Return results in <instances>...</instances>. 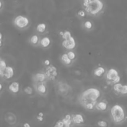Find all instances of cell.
<instances>
[{
	"instance_id": "obj_18",
	"label": "cell",
	"mask_w": 127,
	"mask_h": 127,
	"mask_svg": "<svg viewBox=\"0 0 127 127\" xmlns=\"http://www.w3.org/2000/svg\"><path fill=\"white\" fill-rule=\"evenodd\" d=\"M60 60L62 62L63 64H64L66 66H70L72 64H73L74 62L69 58L67 53H63V55H62L60 57Z\"/></svg>"
},
{
	"instance_id": "obj_17",
	"label": "cell",
	"mask_w": 127,
	"mask_h": 127,
	"mask_svg": "<svg viewBox=\"0 0 127 127\" xmlns=\"http://www.w3.org/2000/svg\"><path fill=\"white\" fill-rule=\"evenodd\" d=\"M41 37H40L39 34H34L32 36H30L29 39V43L30 45L34 47H38L40 45V41Z\"/></svg>"
},
{
	"instance_id": "obj_8",
	"label": "cell",
	"mask_w": 127,
	"mask_h": 127,
	"mask_svg": "<svg viewBox=\"0 0 127 127\" xmlns=\"http://www.w3.org/2000/svg\"><path fill=\"white\" fill-rule=\"evenodd\" d=\"M62 47L67 50H73L76 47V42L73 36L68 39L63 40L62 42Z\"/></svg>"
},
{
	"instance_id": "obj_23",
	"label": "cell",
	"mask_w": 127,
	"mask_h": 127,
	"mask_svg": "<svg viewBox=\"0 0 127 127\" xmlns=\"http://www.w3.org/2000/svg\"><path fill=\"white\" fill-rule=\"evenodd\" d=\"M7 66H7L5 60H4L3 58H1L0 60V75L1 76H2V75L3 74V73Z\"/></svg>"
},
{
	"instance_id": "obj_10",
	"label": "cell",
	"mask_w": 127,
	"mask_h": 127,
	"mask_svg": "<svg viewBox=\"0 0 127 127\" xmlns=\"http://www.w3.org/2000/svg\"><path fill=\"white\" fill-rule=\"evenodd\" d=\"M32 79L33 82H44L48 81V78L43 71L41 72H38L33 74Z\"/></svg>"
},
{
	"instance_id": "obj_6",
	"label": "cell",
	"mask_w": 127,
	"mask_h": 127,
	"mask_svg": "<svg viewBox=\"0 0 127 127\" xmlns=\"http://www.w3.org/2000/svg\"><path fill=\"white\" fill-rule=\"evenodd\" d=\"M47 82H33V87L35 92L41 96H47L48 93Z\"/></svg>"
},
{
	"instance_id": "obj_16",
	"label": "cell",
	"mask_w": 127,
	"mask_h": 127,
	"mask_svg": "<svg viewBox=\"0 0 127 127\" xmlns=\"http://www.w3.org/2000/svg\"><path fill=\"white\" fill-rule=\"evenodd\" d=\"M106 70L104 67L102 66H97L95 68L93 71V75L96 78H100L105 76L106 73Z\"/></svg>"
},
{
	"instance_id": "obj_28",
	"label": "cell",
	"mask_w": 127,
	"mask_h": 127,
	"mask_svg": "<svg viewBox=\"0 0 127 127\" xmlns=\"http://www.w3.org/2000/svg\"><path fill=\"white\" fill-rule=\"evenodd\" d=\"M97 125L99 127H107L108 126V123H107L106 121L104 120H99L98 122H97Z\"/></svg>"
},
{
	"instance_id": "obj_31",
	"label": "cell",
	"mask_w": 127,
	"mask_h": 127,
	"mask_svg": "<svg viewBox=\"0 0 127 127\" xmlns=\"http://www.w3.org/2000/svg\"><path fill=\"white\" fill-rule=\"evenodd\" d=\"M43 114L42 113H39V115H38V116L37 117V119L38 120V121H39V122H42V121L43 120Z\"/></svg>"
},
{
	"instance_id": "obj_24",
	"label": "cell",
	"mask_w": 127,
	"mask_h": 127,
	"mask_svg": "<svg viewBox=\"0 0 127 127\" xmlns=\"http://www.w3.org/2000/svg\"><path fill=\"white\" fill-rule=\"evenodd\" d=\"M60 35L62 36L63 38V40H66V39H68L70 37H71L72 35L71 33L69 30H64L63 32H60Z\"/></svg>"
},
{
	"instance_id": "obj_11",
	"label": "cell",
	"mask_w": 127,
	"mask_h": 127,
	"mask_svg": "<svg viewBox=\"0 0 127 127\" xmlns=\"http://www.w3.org/2000/svg\"><path fill=\"white\" fill-rule=\"evenodd\" d=\"M108 104L106 100L99 101L96 105V110L101 112H105L108 110Z\"/></svg>"
},
{
	"instance_id": "obj_22",
	"label": "cell",
	"mask_w": 127,
	"mask_h": 127,
	"mask_svg": "<svg viewBox=\"0 0 127 127\" xmlns=\"http://www.w3.org/2000/svg\"><path fill=\"white\" fill-rule=\"evenodd\" d=\"M123 84H121L120 83H115L113 85V89L114 92L117 94H120L121 90H122V87H123Z\"/></svg>"
},
{
	"instance_id": "obj_34",
	"label": "cell",
	"mask_w": 127,
	"mask_h": 127,
	"mask_svg": "<svg viewBox=\"0 0 127 127\" xmlns=\"http://www.w3.org/2000/svg\"><path fill=\"white\" fill-rule=\"evenodd\" d=\"M0 40H1V46L2 47V45H3V34L2 33H1L0 34Z\"/></svg>"
},
{
	"instance_id": "obj_13",
	"label": "cell",
	"mask_w": 127,
	"mask_h": 127,
	"mask_svg": "<svg viewBox=\"0 0 127 127\" xmlns=\"http://www.w3.org/2000/svg\"><path fill=\"white\" fill-rule=\"evenodd\" d=\"M14 76V70L13 69V67L10 66H8L6 67V68L4 70L3 74L2 75L1 77L2 78H4L5 79L7 80H9L11 79V78H13Z\"/></svg>"
},
{
	"instance_id": "obj_9",
	"label": "cell",
	"mask_w": 127,
	"mask_h": 127,
	"mask_svg": "<svg viewBox=\"0 0 127 127\" xmlns=\"http://www.w3.org/2000/svg\"><path fill=\"white\" fill-rule=\"evenodd\" d=\"M4 120L11 126H14L18 122L17 116L13 112H7L4 115Z\"/></svg>"
},
{
	"instance_id": "obj_5",
	"label": "cell",
	"mask_w": 127,
	"mask_h": 127,
	"mask_svg": "<svg viewBox=\"0 0 127 127\" xmlns=\"http://www.w3.org/2000/svg\"><path fill=\"white\" fill-rule=\"evenodd\" d=\"M107 83L110 85H113L115 83L120 82L121 78L119 75L118 71L115 68H110L108 69L105 75Z\"/></svg>"
},
{
	"instance_id": "obj_3",
	"label": "cell",
	"mask_w": 127,
	"mask_h": 127,
	"mask_svg": "<svg viewBox=\"0 0 127 127\" xmlns=\"http://www.w3.org/2000/svg\"><path fill=\"white\" fill-rule=\"evenodd\" d=\"M112 120L115 124H121L126 120V115L124 109L121 106L115 104L112 106L110 110Z\"/></svg>"
},
{
	"instance_id": "obj_7",
	"label": "cell",
	"mask_w": 127,
	"mask_h": 127,
	"mask_svg": "<svg viewBox=\"0 0 127 127\" xmlns=\"http://www.w3.org/2000/svg\"><path fill=\"white\" fill-rule=\"evenodd\" d=\"M43 71L47 75L48 81H53L55 80L58 77V69L55 66H53L52 64L49 66H45Z\"/></svg>"
},
{
	"instance_id": "obj_15",
	"label": "cell",
	"mask_w": 127,
	"mask_h": 127,
	"mask_svg": "<svg viewBox=\"0 0 127 127\" xmlns=\"http://www.w3.org/2000/svg\"><path fill=\"white\" fill-rule=\"evenodd\" d=\"M8 90L13 94H17L20 91V84L17 81H14L8 86Z\"/></svg>"
},
{
	"instance_id": "obj_29",
	"label": "cell",
	"mask_w": 127,
	"mask_h": 127,
	"mask_svg": "<svg viewBox=\"0 0 127 127\" xmlns=\"http://www.w3.org/2000/svg\"><path fill=\"white\" fill-rule=\"evenodd\" d=\"M55 127H64V125L62 120H59L56 122V124L54 125Z\"/></svg>"
},
{
	"instance_id": "obj_32",
	"label": "cell",
	"mask_w": 127,
	"mask_h": 127,
	"mask_svg": "<svg viewBox=\"0 0 127 127\" xmlns=\"http://www.w3.org/2000/svg\"><path fill=\"white\" fill-rule=\"evenodd\" d=\"M43 64H44L45 66H47L50 65L51 64L50 61V60H48V59L45 60V61L43 62Z\"/></svg>"
},
{
	"instance_id": "obj_12",
	"label": "cell",
	"mask_w": 127,
	"mask_h": 127,
	"mask_svg": "<svg viewBox=\"0 0 127 127\" xmlns=\"http://www.w3.org/2000/svg\"><path fill=\"white\" fill-rule=\"evenodd\" d=\"M52 44V40L49 37L44 36L42 37L40 41V45L39 47H41L43 49H47L50 48Z\"/></svg>"
},
{
	"instance_id": "obj_19",
	"label": "cell",
	"mask_w": 127,
	"mask_h": 127,
	"mask_svg": "<svg viewBox=\"0 0 127 127\" xmlns=\"http://www.w3.org/2000/svg\"><path fill=\"white\" fill-rule=\"evenodd\" d=\"M62 120L63 122V123H64V127H69L74 125L71 115L66 114V115H64V117Z\"/></svg>"
},
{
	"instance_id": "obj_20",
	"label": "cell",
	"mask_w": 127,
	"mask_h": 127,
	"mask_svg": "<svg viewBox=\"0 0 127 127\" xmlns=\"http://www.w3.org/2000/svg\"><path fill=\"white\" fill-rule=\"evenodd\" d=\"M35 30L37 34H43L46 32L47 30V24L45 23H39L37 25Z\"/></svg>"
},
{
	"instance_id": "obj_27",
	"label": "cell",
	"mask_w": 127,
	"mask_h": 127,
	"mask_svg": "<svg viewBox=\"0 0 127 127\" xmlns=\"http://www.w3.org/2000/svg\"><path fill=\"white\" fill-rule=\"evenodd\" d=\"M87 13L84 9H81L77 13V16L80 19H84L87 16Z\"/></svg>"
},
{
	"instance_id": "obj_4",
	"label": "cell",
	"mask_w": 127,
	"mask_h": 127,
	"mask_svg": "<svg viewBox=\"0 0 127 127\" xmlns=\"http://www.w3.org/2000/svg\"><path fill=\"white\" fill-rule=\"evenodd\" d=\"M13 25L16 28L20 30H24L30 25V20L27 17L22 15H19L13 20Z\"/></svg>"
},
{
	"instance_id": "obj_36",
	"label": "cell",
	"mask_w": 127,
	"mask_h": 127,
	"mask_svg": "<svg viewBox=\"0 0 127 127\" xmlns=\"http://www.w3.org/2000/svg\"><path fill=\"white\" fill-rule=\"evenodd\" d=\"M126 120H127V116H126Z\"/></svg>"
},
{
	"instance_id": "obj_33",
	"label": "cell",
	"mask_w": 127,
	"mask_h": 127,
	"mask_svg": "<svg viewBox=\"0 0 127 127\" xmlns=\"http://www.w3.org/2000/svg\"><path fill=\"white\" fill-rule=\"evenodd\" d=\"M3 9V0H0V11L2 12Z\"/></svg>"
},
{
	"instance_id": "obj_14",
	"label": "cell",
	"mask_w": 127,
	"mask_h": 127,
	"mask_svg": "<svg viewBox=\"0 0 127 127\" xmlns=\"http://www.w3.org/2000/svg\"><path fill=\"white\" fill-rule=\"evenodd\" d=\"M72 119L74 125H81L84 123V117L80 113H74L72 114Z\"/></svg>"
},
{
	"instance_id": "obj_35",
	"label": "cell",
	"mask_w": 127,
	"mask_h": 127,
	"mask_svg": "<svg viewBox=\"0 0 127 127\" xmlns=\"http://www.w3.org/2000/svg\"><path fill=\"white\" fill-rule=\"evenodd\" d=\"M23 127H30V125L29 124V123H24V125H23Z\"/></svg>"
},
{
	"instance_id": "obj_25",
	"label": "cell",
	"mask_w": 127,
	"mask_h": 127,
	"mask_svg": "<svg viewBox=\"0 0 127 127\" xmlns=\"http://www.w3.org/2000/svg\"><path fill=\"white\" fill-rule=\"evenodd\" d=\"M24 92H25L26 94L29 95V96H31L34 94V92H35V90H34V87H32L30 86H27L24 89Z\"/></svg>"
},
{
	"instance_id": "obj_30",
	"label": "cell",
	"mask_w": 127,
	"mask_h": 127,
	"mask_svg": "<svg viewBox=\"0 0 127 127\" xmlns=\"http://www.w3.org/2000/svg\"><path fill=\"white\" fill-rule=\"evenodd\" d=\"M121 95H127V85H123L122 87V90L120 92Z\"/></svg>"
},
{
	"instance_id": "obj_2",
	"label": "cell",
	"mask_w": 127,
	"mask_h": 127,
	"mask_svg": "<svg viewBox=\"0 0 127 127\" xmlns=\"http://www.w3.org/2000/svg\"><path fill=\"white\" fill-rule=\"evenodd\" d=\"M84 9L91 16H97L103 12L104 3L102 0H83Z\"/></svg>"
},
{
	"instance_id": "obj_21",
	"label": "cell",
	"mask_w": 127,
	"mask_h": 127,
	"mask_svg": "<svg viewBox=\"0 0 127 127\" xmlns=\"http://www.w3.org/2000/svg\"><path fill=\"white\" fill-rule=\"evenodd\" d=\"M82 27L84 30H87V31H91L94 29V25L93 22L91 21L86 20L83 22Z\"/></svg>"
},
{
	"instance_id": "obj_1",
	"label": "cell",
	"mask_w": 127,
	"mask_h": 127,
	"mask_svg": "<svg viewBox=\"0 0 127 127\" xmlns=\"http://www.w3.org/2000/svg\"><path fill=\"white\" fill-rule=\"evenodd\" d=\"M101 96V92L99 89L96 87H89L84 90L80 94L79 101L83 107L89 104L96 106L99 101Z\"/></svg>"
},
{
	"instance_id": "obj_26",
	"label": "cell",
	"mask_w": 127,
	"mask_h": 127,
	"mask_svg": "<svg viewBox=\"0 0 127 127\" xmlns=\"http://www.w3.org/2000/svg\"><path fill=\"white\" fill-rule=\"evenodd\" d=\"M66 53H67V54H68L69 58H70V59L71 60L73 61V62H74V61L76 60L77 56H76V53L74 52V51H73V50H68V52H67Z\"/></svg>"
}]
</instances>
